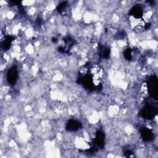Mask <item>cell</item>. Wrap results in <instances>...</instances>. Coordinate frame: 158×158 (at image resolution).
<instances>
[{"label": "cell", "instance_id": "4", "mask_svg": "<svg viewBox=\"0 0 158 158\" xmlns=\"http://www.w3.org/2000/svg\"><path fill=\"white\" fill-rule=\"evenodd\" d=\"M79 83H81L86 89L89 90L95 89L96 87L93 82L92 78L89 73L84 74L83 76L78 78Z\"/></svg>", "mask_w": 158, "mask_h": 158}, {"label": "cell", "instance_id": "7", "mask_svg": "<svg viewBox=\"0 0 158 158\" xmlns=\"http://www.w3.org/2000/svg\"><path fill=\"white\" fill-rule=\"evenodd\" d=\"M140 133L144 141H150L154 138V135L150 129L144 127L140 130Z\"/></svg>", "mask_w": 158, "mask_h": 158}, {"label": "cell", "instance_id": "12", "mask_svg": "<svg viewBox=\"0 0 158 158\" xmlns=\"http://www.w3.org/2000/svg\"><path fill=\"white\" fill-rule=\"evenodd\" d=\"M67 6V2L66 1H62L61 2L57 7V10L59 12L62 13L66 8Z\"/></svg>", "mask_w": 158, "mask_h": 158}, {"label": "cell", "instance_id": "10", "mask_svg": "<svg viewBox=\"0 0 158 158\" xmlns=\"http://www.w3.org/2000/svg\"><path fill=\"white\" fill-rule=\"evenodd\" d=\"M14 40V37L11 36H7L3 42L2 43V47L4 50H7L10 46L12 41Z\"/></svg>", "mask_w": 158, "mask_h": 158}, {"label": "cell", "instance_id": "8", "mask_svg": "<svg viewBox=\"0 0 158 158\" xmlns=\"http://www.w3.org/2000/svg\"><path fill=\"white\" fill-rule=\"evenodd\" d=\"M129 15L135 19H141L143 15V9L141 6L136 5L133 6L129 12Z\"/></svg>", "mask_w": 158, "mask_h": 158}, {"label": "cell", "instance_id": "2", "mask_svg": "<svg viewBox=\"0 0 158 158\" xmlns=\"http://www.w3.org/2000/svg\"><path fill=\"white\" fill-rule=\"evenodd\" d=\"M148 92L152 98L157 99V78L156 75H152L148 79L146 82Z\"/></svg>", "mask_w": 158, "mask_h": 158}, {"label": "cell", "instance_id": "5", "mask_svg": "<svg viewBox=\"0 0 158 158\" xmlns=\"http://www.w3.org/2000/svg\"><path fill=\"white\" fill-rule=\"evenodd\" d=\"M18 77V72L16 67H10L7 73V80L9 84L13 85L15 83Z\"/></svg>", "mask_w": 158, "mask_h": 158}, {"label": "cell", "instance_id": "1", "mask_svg": "<svg viewBox=\"0 0 158 158\" xmlns=\"http://www.w3.org/2000/svg\"><path fill=\"white\" fill-rule=\"evenodd\" d=\"M89 74L92 78L95 87H98L101 85L104 77V70L99 65H93L89 69Z\"/></svg>", "mask_w": 158, "mask_h": 158}, {"label": "cell", "instance_id": "3", "mask_svg": "<svg viewBox=\"0 0 158 158\" xmlns=\"http://www.w3.org/2000/svg\"><path fill=\"white\" fill-rule=\"evenodd\" d=\"M157 114V109L156 107L151 105L146 106L141 109L140 112V115L141 117L148 120H151L154 118Z\"/></svg>", "mask_w": 158, "mask_h": 158}, {"label": "cell", "instance_id": "11", "mask_svg": "<svg viewBox=\"0 0 158 158\" xmlns=\"http://www.w3.org/2000/svg\"><path fill=\"white\" fill-rule=\"evenodd\" d=\"M101 55L102 56V57L104 58H108L110 54V49L106 47H101V51H100Z\"/></svg>", "mask_w": 158, "mask_h": 158}, {"label": "cell", "instance_id": "15", "mask_svg": "<svg viewBox=\"0 0 158 158\" xmlns=\"http://www.w3.org/2000/svg\"><path fill=\"white\" fill-rule=\"evenodd\" d=\"M52 41L54 43H56L57 40V39H56V38H52Z\"/></svg>", "mask_w": 158, "mask_h": 158}, {"label": "cell", "instance_id": "14", "mask_svg": "<svg viewBox=\"0 0 158 158\" xmlns=\"http://www.w3.org/2000/svg\"><path fill=\"white\" fill-rule=\"evenodd\" d=\"M125 154L127 157H131V156H133V153L130 151V150H127L125 152Z\"/></svg>", "mask_w": 158, "mask_h": 158}, {"label": "cell", "instance_id": "13", "mask_svg": "<svg viewBox=\"0 0 158 158\" xmlns=\"http://www.w3.org/2000/svg\"><path fill=\"white\" fill-rule=\"evenodd\" d=\"M124 56L125 59L128 60H130L132 59V55H131V50L130 48H127L125 52H124Z\"/></svg>", "mask_w": 158, "mask_h": 158}, {"label": "cell", "instance_id": "9", "mask_svg": "<svg viewBox=\"0 0 158 158\" xmlns=\"http://www.w3.org/2000/svg\"><path fill=\"white\" fill-rule=\"evenodd\" d=\"M94 144L101 149L104 148V135L102 132L98 131L96 133V136L94 140Z\"/></svg>", "mask_w": 158, "mask_h": 158}, {"label": "cell", "instance_id": "6", "mask_svg": "<svg viewBox=\"0 0 158 158\" xmlns=\"http://www.w3.org/2000/svg\"><path fill=\"white\" fill-rule=\"evenodd\" d=\"M81 123L76 120H69L66 125V130L69 131H75L81 128Z\"/></svg>", "mask_w": 158, "mask_h": 158}]
</instances>
